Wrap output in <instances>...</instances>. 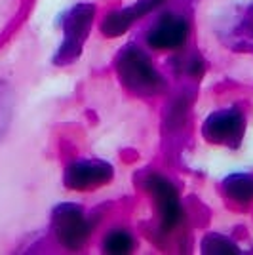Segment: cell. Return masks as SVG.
<instances>
[{
	"instance_id": "cell-1",
	"label": "cell",
	"mask_w": 253,
	"mask_h": 255,
	"mask_svg": "<svg viewBox=\"0 0 253 255\" xmlns=\"http://www.w3.org/2000/svg\"><path fill=\"white\" fill-rule=\"evenodd\" d=\"M115 67L122 86L135 96L152 97L166 90L164 76L156 71L148 53L135 44H127L118 52Z\"/></svg>"
},
{
	"instance_id": "cell-2",
	"label": "cell",
	"mask_w": 253,
	"mask_h": 255,
	"mask_svg": "<svg viewBox=\"0 0 253 255\" xmlns=\"http://www.w3.org/2000/svg\"><path fill=\"white\" fill-rule=\"evenodd\" d=\"M95 19V6L94 4H74L73 8L65 11L61 17V27H63V42L59 50L53 55V65L57 67H67L74 63L84 50V42L88 40V34L92 31V25Z\"/></svg>"
},
{
	"instance_id": "cell-3",
	"label": "cell",
	"mask_w": 253,
	"mask_h": 255,
	"mask_svg": "<svg viewBox=\"0 0 253 255\" xmlns=\"http://www.w3.org/2000/svg\"><path fill=\"white\" fill-rule=\"evenodd\" d=\"M92 221L88 219L84 210L73 202L57 204L52 212V231L57 242L65 250L78 252L82 250L92 234Z\"/></svg>"
},
{
	"instance_id": "cell-4",
	"label": "cell",
	"mask_w": 253,
	"mask_h": 255,
	"mask_svg": "<svg viewBox=\"0 0 253 255\" xmlns=\"http://www.w3.org/2000/svg\"><path fill=\"white\" fill-rule=\"evenodd\" d=\"M246 133V118L238 107L215 111L204 120L202 135L211 145L238 149Z\"/></svg>"
},
{
	"instance_id": "cell-5",
	"label": "cell",
	"mask_w": 253,
	"mask_h": 255,
	"mask_svg": "<svg viewBox=\"0 0 253 255\" xmlns=\"http://www.w3.org/2000/svg\"><path fill=\"white\" fill-rule=\"evenodd\" d=\"M145 187L156 202L160 231L169 233L175 227H179L183 221V208H181L179 194H177V189L173 187V183H169L166 177H162L158 173H148L145 177Z\"/></svg>"
},
{
	"instance_id": "cell-6",
	"label": "cell",
	"mask_w": 253,
	"mask_h": 255,
	"mask_svg": "<svg viewBox=\"0 0 253 255\" xmlns=\"http://www.w3.org/2000/svg\"><path fill=\"white\" fill-rule=\"evenodd\" d=\"M115 170L105 160H74L63 173V185L71 191H95L113 179Z\"/></svg>"
},
{
	"instance_id": "cell-7",
	"label": "cell",
	"mask_w": 253,
	"mask_h": 255,
	"mask_svg": "<svg viewBox=\"0 0 253 255\" xmlns=\"http://www.w3.org/2000/svg\"><path fill=\"white\" fill-rule=\"evenodd\" d=\"M189 21L177 13H164L147 32V44L154 50H179L189 38Z\"/></svg>"
},
{
	"instance_id": "cell-8",
	"label": "cell",
	"mask_w": 253,
	"mask_h": 255,
	"mask_svg": "<svg viewBox=\"0 0 253 255\" xmlns=\"http://www.w3.org/2000/svg\"><path fill=\"white\" fill-rule=\"evenodd\" d=\"M166 0H135L133 4H129L122 10H115L107 13V17L101 23V32L107 38H116L133 25V23L141 19L143 15H147L154 8L162 6Z\"/></svg>"
},
{
	"instance_id": "cell-9",
	"label": "cell",
	"mask_w": 253,
	"mask_h": 255,
	"mask_svg": "<svg viewBox=\"0 0 253 255\" xmlns=\"http://www.w3.org/2000/svg\"><path fill=\"white\" fill-rule=\"evenodd\" d=\"M221 191L231 202L248 206L253 202V175L232 173L221 183Z\"/></svg>"
},
{
	"instance_id": "cell-10",
	"label": "cell",
	"mask_w": 253,
	"mask_h": 255,
	"mask_svg": "<svg viewBox=\"0 0 253 255\" xmlns=\"http://www.w3.org/2000/svg\"><path fill=\"white\" fill-rule=\"evenodd\" d=\"M200 252L204 255H234L240 254V248L232 242L229 236L219 233H210L202 238Z\"/></svg>"
},
{
	"instance_id": "cell-11",
	"label": "cell",
	"mask_w": 253,
	"mask_h": 255,
	"mask_svg": "<svg viewBox=\"0 0 253 255\" xmlns=\"http://www.w3.org/2000/svg\"><path fill=\"white\" fill-rule=\"evenodd\" d=\"M135 248V240L131 233H127L124 229H115L111 233H107V236L103 238V252L105 254H129Z\"/></svg>"
},
{
	"instance_id": "cell-12",
	"label": "cell",
	"mask_w": 253,
	"mask_h": 255,
	"mask_svg": "<svg viewBox=\"0 0 253 255\" xmlns=\"http://www.w3.org/2000/svg\"><path fill=\"white\" fill-rule=\"evenodd\" d=\"M244 31L248 32V36H252L253 38V8L250 11H248V15L244 17Z\"/></svg>"
},
{
	"instance_id": "cell-13",
	"label": "cell",
	"mask_w": 253,
	"mask_h": 255,
	"mask_svg": "<svg viewBox=\"0 0 253 255\" xmlns=\"http://www.w3.org/2000/svg\"><path fill=\"white\" fill-rule=\"evenodd\" d=\"M173 109L177 111V115H179V117H183V115H185V111H187L185 107H179V103H175V105H173ZM171 115H173V113H171ZM173 117H175V115H173ZM181 124H183V122H181V120H177V117H175V120H173V124H171V126L177 128V126H181Z\"/></svg>"
}]
</instances>
